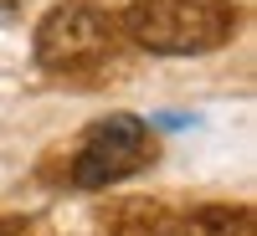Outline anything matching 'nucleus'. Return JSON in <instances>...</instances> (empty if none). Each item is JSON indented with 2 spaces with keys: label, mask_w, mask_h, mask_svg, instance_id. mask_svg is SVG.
Here are the masks:
<instances>
[{
  "label": "nucleus",
  "mask_w": 257,
  "mask_h": 236,
  "mask_svg": "<svg viewBox=\"0 0 257 236\" xmlns=\"http://www.w3.org/2000/svg\"><path fill=\"white\" fill-rule=\"evenodd\" d=\"M123 31L155 57H206L231 41L237 11L226 0H134L123 11Z\"/></svg>",
  "instance_id": "obj_1"
},
{
  "label": "nucleus",
  "mask_w": 257,
  "mask_h": 236,
  "mask_svg": "<svg viewBox=\"0 0 257 236\" xmlns=\"http://www.w3.org/2000/svg\"><path fill=\"white\" fill-rule=\"evenodd\" d=\"M149 159H155L149 123L134 118V113H108L82 134L77 154H72V180L82 190H103V185H118L128 175H139Z\"/></svg>",
  "instance_id": "obj_2"
},
{
  "label": "nucleus",
  "mask_w": 257,
  "mask_h": 236,
  "mask_svg": "<svg viewBox=\"0 0 257 236\" xmlns=\"http://www.w3.org/2000/svg\"><path fill=\"white\" fill-rule=\"evenodd\" d=\"M31 47H36V62L47 72H62V77L93 72L113 52V21L93 6H82V0H67V6H52L36 21Z\"/></svg>",
  "instance_id": "obj_3"
},
{
  "label": "nucleus",
  "mask_w": 257,
  "mask_h": 236,
  "mask_svg": "<svg viewBox=\"0 0 257 236\" xmlns=\"http://www.w3.org/2000/svg\"><path fill=\"white\" fill-rule=\"evenodd\" d=\"M16 6H21V0H0V11H16Z\"/></svg>",
  "instance_id": "obj_4"
}]
</instances>
